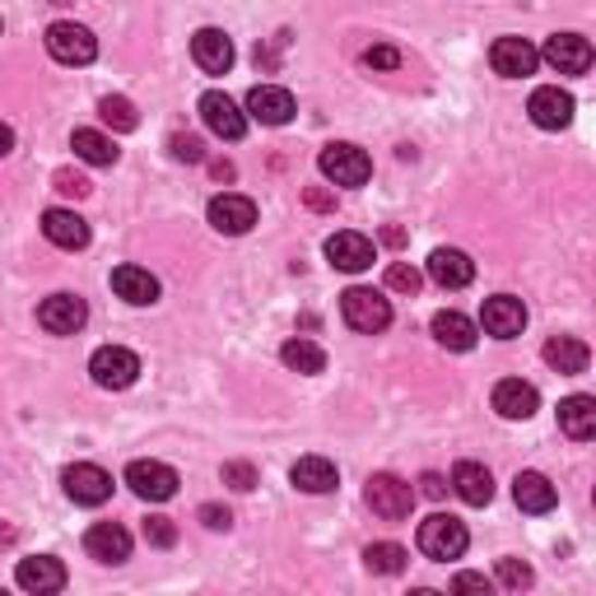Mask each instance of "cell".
Listing matches in <instances>:
<instances>
[{
  "instance_id": "obj_1",
  "label": "cell",
  "mask_w": 596,
  "mask_h": 596,
  "mask_svg": "<svg viewBox=\"0 0 596 596\" xmlns=\"http://www.w3.org/2000/svg\"><path fill=\"white\" fill-rule=\"evenodd\" d=\"M341 318L349 331H359V336H378V331L392 326V303H388V294L355 285L341 294Z\"/></svg>"
},
{
  "instance_id": "obj_2",
  "label": "cell",
  "mask_w": 596,
  "mask_h": 596,
  "mask_svg": "<svg viewBox=\"0 0 596 596\" xmlns=\"http://www.w3.org/2000/svg\"><path fill=\"white\" fill-rule=\"evenodd\" d=\"M415 546L425 559H438V564H448V559H462L466 546H470V536L457 517H448V513H433L429 522H419V536H415Z\"/></svg>"
},
{
  "instance_id": "obj_3",
  "label": "cell",
  "mask_w": 596,
  "mask_h": 596,
  "mask_svg": "<svg viewBox=\"0 0 596 596\" xmlns=\"http://www.w3.org/2000/svg\"><path fill=\"white\" fill-rule=\"evenodd\" d=\"M47 51H51V61H61V65H90L98 57V38L84 24L75 20H57L47 28Z\"/></svg>"
},
{
  "instance_id": "obj_4",
  "label": "cell",
  "mask_w": 596,
  "mask_h": 596,
  "mask_svg": "<svg viewBox=\"0 0 596 596\" xmlns=\"http://www.w3.org/2000/svg\"><path fill=\"white\" fill-rule=\"evenodd\" d=\"M363 499H368V508H373L378 517L401 522V517H410V508H415V489H410V480L392 476V470H378V476H368Z\"/></svg>"
},
{
  "instance_id": "obj_5",
  "label": "cell",
  "mask_w": 596,
  "mask_h": 596,
  "mask_svg": "<svg viewBox=\"0 0 596 596\" xmlns=\"http://www.w3.org/2000/svg\"><path fill=\"white\" fill-rule=\"evenodd\" d=\"M90 373H94V382L103 392H127L140 378V359L127 345H98L94 359H90Z\"/></svg>"
},
{
  "instance_id": "obj_6",
  "label": "cell",
  "mask_w": 596,
  "mask_h": 596,
  "mask_svg": "<svg viewBox=\"0 0 596 596\" xmlns=\"http://www.w3.org/2000/svg\"><path fill=\"white\" fill-rule=\"evenodd\" d=\"M318 168H322L336 187H363L368 178H373V159H368L359 145H349V140H341V145H326L322 159H318Z\"/></svg>"
},
{
  "instance_id": "obj_7",
  "label": "cell",
  "mask_w": 596,
  "mask_h": 596,
  "mask_svg": "<svg viewBox=\"0 0 596 596\" xmlns=\"http://www.w3.org/2000/svg\"><path fill=\"white\" fill-rule=\"evenodd\" d=\"M61 485H65V499H75V503H84V508H98V503L112 499V476H108L103 466H94V462L65 466V470H61Z\"/></svg>"
},
{
  "instance_id": "obj_8",
  "label": "cell",
  "mask_w": 596,
  "mask_h": 596,
  "mask_svg": "<svg viewBox=\"0 0 596 596\" xmlns=\"http://www.w3.org/2000/svg\"><path fill=\"white\" fill-rule=\"evenodd\" d=\"M127 485L135 489V494L140 499H150V503H168L172 494H178V470H172V466H164V462H145V457H140V462H131L127 466Z\"/></svg>"
},
{
  "instance_id": "obj_9",
  "label": "cell",
  "mask_w": 596,
  "mask_h": 596,
  "mask_svg": "<svg viewBox=\"0 0 596 596\" xmlns=\"http://www.w3.org/2000/svg\"><path fill=\"white\" fill-rule=\"evenodd\" d=\"M201 121L210 131H215L219 140H242L248 135V117H242V108L229 98V94H219V90H210V94H201Z\"/></svg>"
},
{
  "instance_id": "obj_10",
  "label": "cell",
  "mask_w": 596,
  "mask_h": 596,
  "mask_svg": "<svg viewBox=\"0 0 596 596\" xmlns=\"http://www.w3.org/2000/svg\"><path fill=\"white\" fill-rule=\"evenodd\" d=\"M38 322H43V331H51V336H75V331L90 322V308H84L80 294H51V298H43Z\"/></svg>"
},
{
  "instance_id": "obj_11",
  "label": "cell",
  "mask_w": 596,
  "mask_h": 596,
  "mask_svg": "<svg viewBox=\"0 0 596 596\" xmlns=\"http://www.w3.org/2000/svg\"><path fill=\"white\" fill-rule=\"evenodd\" d=\"M480 326L499 341H513V336H522V326H527V308H522V298H513V294H494V298H485V308H480Z\"/></svg>"
},
{
  "instance_id": "obj_12",
  "label": "cell",
  "mask_w": 596,
  "mask_h": 596,
  "mask_svg": "<svg viewBox=\"0 0 596 596\" xmlns=\"http://www.w3.org/2000/svg\"><path fill=\"white\" fill-rule=\"evenodd\" d=\"M489 65H494V75H503V80H527L540 65V51L527 38H499L489 47Z\"/></svg>"
},
{
  "instance_id": "obj_13",
  "label": "cell",
  "mask_w": 596,
  "mask_h": 596,
  "mask_svg": "<svg viewBox=\"0 0 596 596\" xmlns=\"http://www.w3.org/2000/svg\"><path fill=\"white\" fill-rule=\"evenodd\" d=\"M527 112H532V121L540 131H564L573 121V94L559 90V84H540V90L532 94V103H527Z\"/></svg>"
},
{
  "instance_id": "obj_14",
  "label": "cell",
  "mask_w": 596,
  "mask_h": 596,
  "mask_svg": "<svg viewBox=\"0 0 596 596\" xmlns=\"http://www.w3.org/2000/svg\"><path fill=\"white\" fill-rule=\"evenodd\" d=\"M248 112L261 121V127H289L298 103L289 90H279V84H257V90L248 94Z\"/></svg>"
},
{
  "instance_id": "obj_15",
  "label": "cell",
  "mask_w": 596,
  "mask_h": 596,
  "mask_svg": "<svg viewBox=\"0 0 596 596\" xmlns=\"http://www.w3.org/2000/svg\"><path fill=\"white\" fill-rule=\"evenodd\" d=\"M84 550L98 564H127L131 559V532L117 527V522H94L90 532H84Z\"/></svg>"
},
{
  "instance_id": "obj_16",
  "label": "cell",
  "mask_w": 596,
  "mask_h": 596,
  "mask_svg": "<svg viewBox=\"0 0 596 596\" xmlns=\"http://www.w3.org/2000/svg\"><path fill=\"white\" fill-rule=\"evenodd\" d=\"M14 583H20L24 592H38V596H51L65 587V564L51 555H28L20 559V569H14Z\"/></svg>"
},
{
  "instance_id": "obj_17",
  "label": "cell",
  "mask_w": 596,
  "mask_h": 596,
  "mask_svg": "<svg viewBox=\"0 0 596 596\" xmlns=\"http://www.w3.org/2000/svg\"><path fill=\"white\" fill-rule=\"evenodd\" d=\"M540 57H546L559 75H583V70L592 65V43L583 38V33H555Z\"/></svg>"
},
{
  "instance_id": "obj_18",
  "label": "cell",
  "mask_w": 596,
  "mask_h": 596,
  "mask_svg": "<svg viewBox=\"0 0 596 596\" xmlns=\"http://www.w3.org/2000/svg\"><path fill=\"white\" fill-rule=\"evenodd\" d=\"M326 261H331L336 271L359 275V271L373 266V242H368L363 234L341 229V234H331V238H326Z\"/></svg>"
},
{
  "instance_id": "obj_19",
  "label": "cell",
  "mask_w": 596,
  "mask_h": 596,
  "mask_svg": "<svg viewBox=\"0 0 596 596\" xmlns=\"http://www.w3.org/2000/svg\"><path fill=\"white\" fill-rule=\"evenodd\" d=\"M43 234H47L51 248H65V252L90 248V224H84L75 210H61V205H51L43 215Z\"/></svg>"
},
{
  "instance_id": "obj_20",
  "label": "cell",
  "mask_w": 596,
  "mask_h": 596,
  "mask_svg": "<svg viewBox=\"0 0 596 596\" xmlns=\"http://www.w3.org/2000/svg\"><path fill=\"white\" fill-rule=\"evenodd\" d=\"M205 215H210V224H215L219 234L238 238V234H248L252 224H257V205H252L248 196H234V191H224V196L210 201Z\"/></svg>"
},
{
  "instance_id": "obj_21",
  "label": "cell",
  "mask_w": 596,
  "mask_h": 596,
  "mask_svg": "<svg viewBox=\"0 0 596 596\" xmlns=\"http://www.w3.org/2000/svg\"><path fill=\"white\" fill-rule=\"evenodd\" d=\"M191 57H196V65L205 70V75H229L234 65V43L224 28H201L196 38H191Z\"/></svg>"
},
{
  "instance_id": "obj_22",
  "label": "cell",
  "mask_w": 596,
  "mask_h": 596,
  "mask_svg": "<svg viewBox=\"0 0 596 596\" xmlns=\"http://www.w3.org/2000/svg\"><path fill=\"white\" fill-rule=\"evenodd\" d=\"M429 279L438 289H466L476 279V261H470L462 248H438L429 257Z\"/></svg>"
},
{
  "instance_id": "obj_23",
  "label": "cell",
  "mask_w": 596,
  "mask_h": 596,
  "mask_svg": "<svg viewBox=\"0 0 596 596\" xmlns=\"http://www.w3.org/2000/svg\"><path fill=\"white\" fill-rule=\"evenodd\" d=\"M494 410L503 419H532L540 410V392L532 388V382H522V378H503L494 388Z\"/></svg>"
},
{
  "instance_id": "obj_24",
  "label": "cell",
  "mask_w": 596,
  "mask_h": 596,
  "mask_svg": "<svg viewBox=\"0 0 596 596\" xmlns=\"http://www.w3.org/2000/svg\"><path fill=\"white\" fill-rule=\"evenodd\" d=\"M112 294L127 298V303H135V308H150V303H159V279H154L145 266H117L112 271Z\"/></svg>"
},
{
  "instance_id": "obj_25",
  "label": "cell",
  "mask_w": 596,
  "mask_h": 596,
  "mask_svg": "<svg viewBox=\"0 0 596 596\" xmlns=\"http://www.w3.org/2000/svg\"><path fill=\"white\" fill-rule=\"evenodd\" d=\"M513 499L522 513H550V508L559 503L555 494V485L540 476V470H517V480H513Z\"/></svg>"
},
{
  "instance_id": "obj_26",
  "label": "cell",
  "mask_w": 596,
  "mask_h": 596,
  "mask_svg": "<svg viewBox=\"0 0 596 596\" xmlns=\"http://www.w3.org/2000/svg\"><path fill=\"white\" fill-rule=\"evenodd\" d=\"M289 480H294V489H303V494H331V489L341 485L336 466H331L326 457H298L289 466Z\"/></svg>"
},
{
  "instance_id": "obj_27",
  "label": "cell",
  "mask_w": 596,
  "mask_h": 596,
  "mask_svg": "<svg viewBox=\"0 0 596 596\" xmlns=\"http://www.w3.org/2000/svg\"><path fill=\"white\" fill-rule=\"evenodd\" d=\"M476 336H480V326L470 318H462V312H433V341L443 349L466 355V349H476Z\"/></svg>"
},
{
  "instance_id": "obj_28",
  "label": "cell",
  "mask_w": 596,
  "mask_h": 596,
  "mask_svg": "<svg viewBox=\"0 0 596 596\" xmlns=\"http://www.w3.org/2000/svg\"><path fill=\"white\" fill-rule=\"evenodd\" d=\"M452 489L462 494V503L485 508L489 499H494V476H489L480 462H457V470H452Z\"/></svg>"
},
{
  "instance_id": "obj_29",
  "label": "cell",
  "mask_w": 596,
  "mask_h": 596,
  "mask_svg": "<svg viewBox=\"0 0 596 596\" xmlns=\"http://www.w3.org/2000/svg\"><path fill=\"white\" fill-rule=\"evenodd\" d=\"M559 429H564L569 438H577V443H587V438L596 433V401L592 396H564L559 401Z\"/></svg>"
},
{
  "instance_id": "obj_30",
  "label": "cell",
  "mask_w": 596,
  "mask_h": 596,
  "mask_svg": "<svg viewBox=\"0 0 596 596\" xmlns=\"http://www.w3.org/2000/svg\"><path fill=\"white\" fill-rule=\"evenodd\" d=\"M540 355H546V363L555 368V373H587V359H592V349L577 341V336H550L546 341V349H540Z\"/></svg>"
},
{
  "instance_id": "obj_31",
  "label": "cell",
  "mask_w": 596,
  "mask_h": 596,
  "mask_svg": "<svg viewBox=\"0 0 596 596\" xmlns=\"http://www.w3.org/2000/svg\"><path fill=\"white\" fill-rule=\"evenodd\" d=\"M70 150H75V159L84 164H94V168H112L117 164V145H112V135H103V131H90V127H80L75 135H70Z\"/></svg>"
},
{
  "instance_id": "obj_32",
  "label": "cell",
  "mask_w": 596,
  "mask_h": 596,
  "mask_svg": "<svg viewBox=\"0 0 596 596\" xmlns=\"http://www.w3.org/2000/svg\"><path fill=\"white\" fill-rule=\"evenodd\" d=\"M279 359H285L294 373H322L326 349L318 341H308V336H294V341H285V349H279Z\"/></svg>"
},
{
  "instance_id": "obj_33",
  "label": "cell",
  "mask_w": 596,
  "mask_h": 596,
  "mask_svg": "<svg viewBox=\"0 0 596 596\" xmlns=\"http://www.w3.org/2000/svg\"><path fill=\"white\" fill-rule=\"evenodd\" d=\"M406 546H396V540H373V546L363 550V564H368V573H401L406 569Z\"/></svg>"
},
{
  "instance_id": "obj_34",
  "label": "cell",
  "mask_w": 596,
  "mask_h": 596,
  "mask_svg": "<svg viewBox=\"0 0 596 596\" xmlns=\"http://www.w3.org/2000/svg\"><path fill=\"white\" fill-rule=\"evenodd\" d=\"M98 117L108 121L112 131H135L140 127V112H135V103L131 98H121V94H108L98 103Z\"/></svg>"
},
{
  "instance_id": "obj_35",
  "label": "cell",
  "mask_w": 596,
  "mask_h": 596,
  "mask_svg": "<svg viewBox=\"0 0 596 596\" xmlns=\"http://www.w3.org/2000/svg\"><path fill=\"white\" fill-rule=\"evenodd\" d=\"M499 587H508V592L532 587V569L522 564V559H499Z\"/></svg>"
},
{
  "instance_id": "obj_36",
  "label": "cell",
  "mask_w": 596,
  "mask_h": 596,
  "mask_svg": "<svg viewBox=\"0 0 596 596\" xmlns=\"http://www.w3.org/2000/svg\"><path fill=\"white\" fill-rule=\"evenodd\" d=\"M419 285H425V275H419L415 266H406V261H392V266H388V289H396V294H415Z\"/></svg>"
},
{
  "instance_id": "obj_37",
  "label": "cell",
  "mask_w": 596,
  "mask_h": 596,
  "mask_svg": "<svg viewBox=\"0 0 596 596\" xmlns=\"http://www.w3.org/2000/svg\"><path fill=\"white\" fill-rule=\"evenodd\" d=\"M168 154L178 164H201L205 159V145H201V135H172L168 140Z\"/></svg>"
},
{
  "instance_id": "obj_38",
  "label": "cell",
  "mask_w": 596,
  "mask_h": 596,
  "mask_svg": "<svg viewBox=\"0 0 596 596\" xmlns=\"http://www.w3.org/2000/svg\"><path fill=\"white\" fill-rule=\"evenodd\" d=\"M145 540L150 546H159V550L178 546V527H172V517H145Z\"/></svg>"
},
{
  "instance_id": "obj_39",
  "label": "cell",
  "mask_w": 596,
  "mask_h": 596,
  "mask_svg": "<svg viewBox=\"0 0 596 596\" xmlns=\"http://www.w3.org/2000/svg\"><path fill=\"white\" fill-rule=\"evenodd\" d=\"M224 485H234V489H242V494H248V489H257V470L248 466V462H224Z\"/></svg>"
},
{
  "instance_id": "obj_40",
  "label": "cell",
  "mask_w": 596,
  "mask_h": 596,
  "mask_svg": "<svg viewBox=\"0 0 596 596\" xmlns=\"http://www.w3.org/2000/svg\"><path fill=\"white\" fill-rule=\"evenodd\" d=\"M363 65H368V70H396V65H401V51L388 47V43H378V47L363 51Z\"/></svg>"
},
{
  "instance_id": "obj_41",
  "label": "cell",
  "mask_w": 596,
  "mask_h": 596,
  "mask_svg": "<svg viewBox=\"0 0 596 596\" xmlns=\"http://www.w3.org/2000/svg\"><path fill=\"white\" fill-rule=\"evenodd\" d=\"M201 522L210 532H229L234 527V513L229 508H219V503H201Z\"/></svg>"
},
{
  "instance_id": "obj_42",
  "label": "cell",
  "mask_w": 596,
  "mask_h": 596,
  "mask_svg": "<svg viewBox=\"0 0 596 596\" xmlns=\"http://www.w3.org/2000/svg\"><path fill=\"white\" fill-rule=\"evenodd\" d=\"M57 191H65V196H90V182L80 172H57Z\"/></svg>"
},
{
  "instance_id": "obj_43",
  "label": "cell",
  "mask_w": 596,
  "mask_h": 596,
  "mask_svg": "<svg viewBox=\"0 0 596 596\" xmlns=\"http://www.w3.org/2000/svg\"><path fill=\"white\" fill-rule=\"evenodd\" d=\"M452 587L457 592H489V577L485 573H457L452 577Z\"/></svg>"
},
{
  "instance_id": "obj_44",
  "label": "cell",
  "mask_w": 596,
  "mask_h": 596,
  "mask_svg": "<svg viewBox=\"0 0 596 596\" xmlns=\"http://www.w3.org/2000/svg\"><path fill=\"white\" fill-rule=\"evenodd\" d=\"M419 489H425V499H443V494H448V480H443V476H433V470H429V476L419 480Z\"/></svg>"
},
{
  "instance_id": "obj_45",
  "label": "cell",
  "mask_w": 596,
  "mask_h": 596,
  "mask_svg": "<svg viewBox=\"0 0 596 596\" xmlns=\"http://www.w3.org/2000/svg\"><path fill=\"white\" fill-rule=\"evenodd\" d=\"M14 150V131L5 127V121H0V159H5V154Z\"/></svg>"
},
{
  "instance_id": "obj_46",
  "label": "cell",
  "mask_w": 596,
  "mask_h": 596,
  "mask_svg": "<svg viewBox=\"0 0 596 596\" xmlns=\"http://www.w3.org/2000/svg\"><path fill=\"white\" fill-rule=\"evenodd\" d=\"M210 172H215L219 182H229V178H234V164H224V159H219V164H210Z\"/></svg>"
}]
</instances>
